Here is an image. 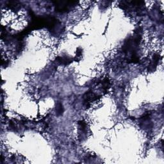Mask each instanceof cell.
<instances>
[{
  "label": "cell",
  "instance_id": "obj_1",
  "mask_svg": "<svg viewBox=\"0 0 164 164\" xmlns=\"http://www.w3.org/2000/svg\"><path fill=\"white\" fill-rule=\"evenodd\" d=\"M63 111H64V108H63L62 105L60 102L58 103L57 105V107H56V112H57V114L58 115H61Z\"/></svg>",
  "mask_w": 164,
  "mask_h": 164
}]
</instances>
